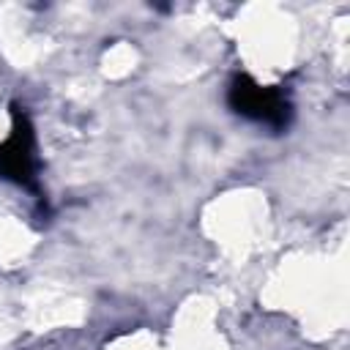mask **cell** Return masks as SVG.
<instances>
[{"instance_id": "7a4b0ae2", "label": "cell", "mask_w": 350, "mask_h": 350, "mask_svg": "<svg viewBox=\"0 0 350 350\" xmlns=\"http://www.w3.org/2000/svg\"><path fill=\"white\" fill-rule=\"evenodd\" d=\"M0 178L38 191L36 186V137L27 112L19 104H11V134L0 142Z\"/></svg>"}, {"instance_id": "6da1fadb", "label": "cell", "mask_w": 350, "mask_h": 350, "mask_svg": "<svg viewBox=\"0 0 350 350\" xmlns=\"http://www.w3.org/2000/svg\"><path fill=\"white\" fill-rule=\"evenodd\" d=\"M227 104L235 115L265 126L271 131H284L293 120V104L276 85H260L249 74H235L227 88Z\"/></svg>"}]
</instances>
